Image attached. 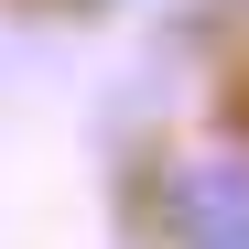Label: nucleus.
Returning a JSON list of instances; mask_svg holds the SVG:
<instances>
[{"instance_id":"nucleus-1","label":"nucleus","mask_w":249,"mask_h":249,"mask_svg":"<svg viewBox=\"0 0 249 249\" xmlns=\"http://www.w3.org/2000/svg\"><path fill=\"white\" fill-rule=\"evenodd\" d=\"M152 238L162 249H249V152H174L152 184Z\"/></svg>"},{"instance_id":"nucleus-2","label":"nucleus","mask_w":249,"mask_h":249,"mask_svg":"<svg viewBox=\"0 0 249 249\" xmlns=\"http://www.w3.org/2000/svg\"><path fill=\"white\" fill-rule=\"evenodd\" d=\"M238 11H249V0H238Z\"/></svg>"}]
</instances>
